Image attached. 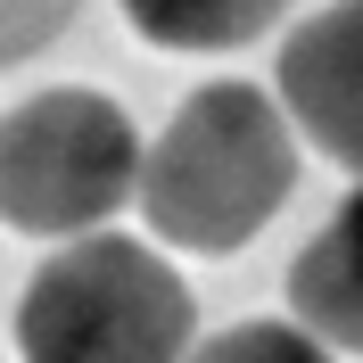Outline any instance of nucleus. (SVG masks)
Wrapping results in <instances>:
<instances>
[{
	"instance_id": "nucleus-6",
	"label": "nucleus",
	"mask_w": 363,
	"mask_h": 363,
	"mask_svg": "<svg viewBox=\"0 0 363 363\" xmlns=\"http://www.w3.org/2000/svg\"><path fill=\"white\" fill-rule=\"evenodd\" d=\"M124 25H133L149 50H182V58H215V50H240L256 33L289 17L297 0H116Z\"/></svg>"
},
{
	"instance_id": "nucleus-5",
	"label": "nucleus",
	"mask_w": 363,
	"mask_h": 363,
	"mask_svg": "<svg viewBox=\"0 0 363 363\" xmlns=\"http://www.w3.org/2000/svg\"><path fill=\"white\" fill-rule=\"evenodd\" d=\"M289 322L330 355H363V182L289 256Z\"/></svg>"
},
{
	"instance_id": "nucleus-3",
	"label": "nucleus",
	"mask_w": 363,
	"mask_h": 363,
	"mask_svg": "<svg viewBox=\"0 0 363 363\" xmlns=\"http://www.w3.org/2000/svg\"><path fill=\"white\" fill-rule=\"evenodd\" d=\"M140 190V133L108 91L58 83L0 116V223L25 240L108 231Z\"/></svg>"
},
{
	"instance_id": "nucleus-4",
	"label": "nucleus",
	"mask_w": 363,
	"mask_h": 363,
	"mask_svg": "<svg viewBox=\"0 0 363 363\" xmlns=\"http://www.w3.org/2000/svg\"><path fill=\"white\" fill-rule=\"evenodd\" d=\"M272 99L297 140L363 182V0H330L281 42Z\"/></svg>"
},
{
	"instance_id": "nucleus-1",
	"label": "nucleus",
	"mask_w": 363,
	"mask_h": 363,
	"mask_svg": "<svg viewBox=\"0 0 363 363\" xmlns=\"http://www.w3.org/2000/svg\"><path fill=\"white\" fill-rule=\"evenodd\" d=\"M297 190V133L281 99L256 83H199L140 149L133 206L149 215L165 248L182 256H231L289 206Z\"/></svg>"
},
{
	"instance_id": "nucleus-8",
	"label": "nucleus",
	"mask_w": 363,
	"mask_h": 363,
	"mask_svg": "<svg viewBox=\"0 0 363 363\" xmlns=\"http://www.w3.org/2000/svg\"><path fill=\"white\" fill-rule=\"evenodd\" d=\"M74 9H83V0H0V67L42 58V50L74 25Z\"/></svg>"
},
{
	"instance_id": "nucleus-7",
	"label": "nucleus",
	"mask_w": 363,
	"mask_h": 363,
	"mask_svg": "<svg viewBox=\"0 0 363 363\" xmlns=\"http://www.w3.org/2000/svg\"><path fill=\"white\" fill-rule=\"evenodd\" d=\"M182 363H339L322 339H306L297 322H231L215 339H199Z\"/></svg>"
},
{
	"instance_id": "nucleus-2",
	"label": "nucleus",
	"mask_w": 363,
	"mask_h": 363,
	"mask_svg": "<svg viewBox=\"0 0 363 363\" xmlns=\"http://www.w3.org/2000/svg\"><path fill=\"white\" fill-rule=\"evenodd\" d=\"M17 363H182L199 347V297L149 240L83 231L17 289Z\"/></svg>"
}]
</instances>
